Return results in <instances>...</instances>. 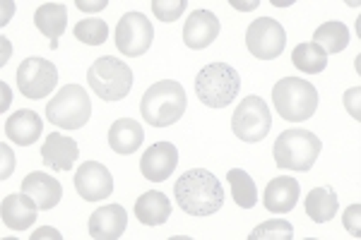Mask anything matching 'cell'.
<instances>
[{
  "label": "cell",
  "mask_w": 361,
  "mask_h": 240,
  "mask_svg": "<svg viewBox=\"0 0 361 240\" xmlns=\"http://www.w3.org/2000/svg\"><path fill=\"white\" fill-rule=\"evenodd\" d=\"M292 238H294V226L284 219L265 221L258 228H253L248 236V240H292Z\"/></svg>",
  "instance_id": "29"
},
{
  "label": "cell",
  "mask_w": 361,
  "mask_h": 240,
  "mask_svg": "<svg viewBox=\"0 0 361 240\" xmlns=\"http://www.w3.org/2000/svg\"><path fill=\"white\" fill-rule=\"evenodd\" d=\"M292 63L301 70V72L318 75V72H323V70L328 68V56H325L323 51L313 44V41H308V44H299L294 49Z\"/></svg>",
  "instance_id": "27"
},
{
  "label": "cell",
  "mask_w": 361,
  "mask_h": 240,
  "mask_svg": "<svg viewBox=\"0 0 361 240\" xmlns=\"http://www.w3.org/2000/svg\"><path fill=\"white\" fill-rule=\"evenodd\" d=\"M10 101H13V94H10V89H8V87L3 84V108L8 106Z\"/></svg>",
  "instance_id": "38"
},
{
  "label": "cell",
  "mask_w": 361,
  "mask_h": 240,
  "mask_svg": "<svg viewBox=\"0 0 361 240\" xmlns=\"http://www.w3.org/2000/svg\"><path fill=\"white\" fill-rule=\"evenodd\" d=\"M272 127V113L270 106L260 96H246L238 108L234 110V118H231V130L241 142L255 144L263 142Z\"/></svg>",
  "instance_id": "8"
},
{
  "label": "cell",
  "mask_w": 361,
  "mask_h": 240,
  "mask_svg": "<svg viewBox=\"0 0 361 240\" xmlns=\"http://www.w3.org/2000/svg\"><path fill=\"white\" fill-rule=\"evenodd\" d=\"M284 44H287V32L272 17H258L246 29V46L250 56L258 61H275L282 56Z\"/></svg>",
  "instance_id": "10"
},
{
  "label": "cell",
  "mask_w": 361,
  "mask_h": 240,
  "mask_svg": "<svg viewBox=\"0 0 361 240\" xmlns=\"http://www.w3.org/2000/svg\"><path fill=\"white\" fill-rule=\"evenodd\" d=\"M238 89L241 77L229 63H209L195 77V94L207 108H226L231 101H236Z\"/></svg>",
  "instance_id": "5"
},
{
  "label": "cell",
  "mask_w": 361,
  "mask_h": 240,
  "mask_svg": "<svg viewBox=\"0 0 361 240\" xmlns=\"http://www.w3.org/2000/svg\"><path fill=\"white\" fill-rule=\"evenodd\" d=\"M87 84L104 101H123L133 89V70L114 56L97 58L87 70Z\"/></svg>",
  "instance_id": "6"
},
{
  "label": "cell",
  "mask_w": 361,
  "mask_h": 240,
  "mask_svg": "<svg viewBox=\"0 0 361 240\" xmlns=\"http://www.w3.org/2000/svg\"><path fill=\"white\" fill-rule=\"evenodd\" d=\"M185 0H152V13L161 22H176L185 10Z\"/></svg>",
  "instance_id": "30"
},
{
  "label": "cell",
  "mask_w": 361,
  "mask_h": 240,
  "mask_svg": "<svg viewBox=\"0 0 361 240\" xmlns=\"http://www.w3.org/2000/svg\"><path fill=\"white\" fill-rule=\"evenodd\" d=\"M78 159H80V147L73 137L61 132L46 134L42 144V161L51 171H70Z\"/></svg>",
  "instance_id": "15"
},
{
  "label": "cell",
  "mask_w": 361,
  "mask_h": 240,
  "mask_svg": "<svg viewBox=\"0 0 361 240\" xmlns=\"http://www.w3.org/2000/svg\"><path fill=\"white\" fill-rule=\"evenodd\" d=\"M185 106H188V96H185V89L176 80L154 82V84L142 94V99H140L142 120L152 127L173 125V122L180 120V115L185 113Z\"/></svg>",
  "instance_id": "2"
},
{
  "label": "cell",
  "mask_w": 361,
  "mask_h": 240,
  "mask_svg": "<svg viewBox=\"0 0 361 240\" xmlns=\"http://www.w3.org/2000/svg\"><path fill=\"white\" fill-rule=\"evenodd\" d=\"M226 180L231 185V197L241 209H253L258 204V185L243 168H231L226 173Z\"/></svg>",
  "instance_id": "26"
},
{
  "label": "cell",
  "mask_w": 361,
  "mask_h": 240,
  "mask_svg": "<svg viewBox=\"0 0 361 240\" xmlns=\"http://www.w3.org/2000/svg\"><path fill=\"white\" fill-rule=\"evenodd\" d=\"M0 44H3V63H5L10 58V53H13V46H10V41L5 37H0Z\"/></svg>",
  "instance_id": "36"
},
{
  "label": "cell",
  "mask_w": 361,
  "mask_h": 240,
  "mask_svg": "<svg viewBox=\"0 0 361 240\" xmlns=\"http://www.w3.org/2000/svg\"><path fill=\"white\" fill-rule=\"evenodd\" d=\"M32 238H34V240H42V238H56V240H61V236H58L56 228H39V231L34 233Z\"/></svg>",
  "instance_id": "35"
},
{
  "label": "cell",
  "mask_w": 361,
  "mask_h": 240,
  "mask_svg": "<svg viewBox=\"0 0 361 240\" xmlns=\"http://www.w3.org/2000/svg\"><path fill=\"white\" fill-rule=\"evenodd\" d=\"M180 212L188 216H212L224 204V187L214 173L205 168H190L173 185Z\"/></svg>",
  "instance_id": "1"
},
{
  "label": "cell",
  "mask_w": 361,
  "mask_h": 240,
  "mask_svg": "<svg viewBox=\"0 0 361 240\" xmlns=\"http://www.w3.org/2000/svg\"><path fill=\"white\" fill-rule=\"evenodd\" d=\"M299 197H301L299 180L289 178V175H279V178H272L267 183L263 192V204L270 214H289L296 207Z\"/></svg>",
  "instance_id": "16"
},
{
  "label": "cell",
  "mask_w": 361,
  "mask_h": 240,
  "mask_svg": "<svg viewBox=\"0 0 361 240\" xmlns=\"http://www.w3.org/2000/svg\"><path fill=\"white\" fill-rule=\"evenodd\" d=\"M306 214L311 216V221L316 224H328L330 219H335L340 202H337V192L333 185H323V187H313L306 197Z\"/></svg>",
  "instance_id": "24"
},
{
  "label": "cell",
  "mask_w": 361,
  "mask_h": 240,
  "mask_svg": "<svg viewBox=\"0 0 361 240\" xmlns=\"http://www.w3.org/2000/svg\"><path fill=\"white\" fill-rule=\"evenodd\" d=\"M176 166H178V149L171 142H154L152 147L145 149L142 159H140L142 178L152 180V183H164L166 178H171Z\"/></svg>",
  "instance_id": "13"
},
{
  "label": "cell",
  "mask_w": 361,
  "mask_h": 240,
  "mask_svg": "<svg viewBox=\"0 0 361 240\" xmlns=\"http://www.w3.org/2000/svg\"><path fill=\"white\" fill-rule=\"evenodd\" d=\"M272 103L282 120H311L318 110V89L301 77H282L272 87Z\"/></svg>",
  "instance_id": "4"
},
{
  "label": "cell",
  "mask_w": 361,
  "mask_h": 240,
  "mask_svg": "<svg viewBox=\"0 0 361 240\" xmlns=\"http://www.w3.org/2000/svg\"><path fill=\"white\" fill-rule=\"evenodd\" d=\"M231 5H234L236 10H253L255 5H258V0H250V3H238V0H231Z\"/></svg>",
  "instance_id": "37"
},
{
  "label": "cell",
  "mask_w": 361,
  "mask_h": 240,
  "mask_svg": "<svg viewBox=\"0 0 361 240\" xmlns=\"http://www.w3.org/2000/svg\"><path fill=\"white\" fill-rule=\"evenodd\" d=\"M34 25H37L39 32L44 34L46 39L51 41V49H58V39L66 34V25H68V8L61 3H44L37 8L34 13Z\"/></svg>",
  "instance_id": "22"
},
{
  "label": "cell",
  "mask_w": 361,
  "mask_h": 240,
  "mask_svg": "<svg viewBox=\"0 0 361 240\" xmlns=\"http://www.w3.org/2000/svg\"><path fill=\"white\" fill-rule=\"evenodd\" d=\"M219 17L209 10H195L183 25V44L193 51L207 49L209 44H214V39L219 37Z\"/></svg>",
  "instance_id": "14"
},
{
  "label": "cell",
  "mask_w": 361,
  "mask_h": 240,
  "mask_svg": "<svg viewBox=\"0 0 361 240\" xmlns=\"http://www.w3.org/2000/svg\"><path fill=\"white\" fill-rule=\"evenodd\" d=\"M39 207L29 195H8L3 197V207H0V216H3V224L13 231H27L29 226H34L37 221Z\"/></svg>",
  "instance_id": "20"
},
{
  "label": "cell",
  "mask_w": 361,
  "mask_h": 240,
  "mask_svg": "<svg viewBox=\"0 0 361 240\" xmlns=\"http://www.w3.org/2000/svg\"><path fill=\"white\" fill-rule=\"evenodd\" d=\"M361 96V87H354V89H349L345 94V106L349 113L354 115V120H361V113H359V103H357V99Z\"/></svg>",
  "instance_id": "32"
},
{
  "label": "cell",
  "mask_w": 361,
  "mask_h": 240,
  "mask_svg": "<svg viewBox=\"0 0 361 240\" xmlns=\"http://www.w3.org/2000/svg\"><path fill=\"white\" fill-rule=\"evenodd\" d=\"M75 39L87 46H102L109 39V27L104 20H82L75 25Z\"/></svg>",
  "instance_id": "28"
},
{
  "label": "cell",
  "mask_w": 361,
  "mask_h": 240,
  "mask_svg": "<svg viewBox=\"0 0 361 240\" xmlns=\"http://www.w3.org/2000/svg\"><path fill=\"white\" fill-rule=\"evenodd\" d=\"M154 41V27L142 13H126L116 25V46L128 58H140Z\"/></svg>",
  "instance_id": "11"
},
{
  "label": "cell",
  "mask_w": 361,
  "mask_h": 240,
  "mask_svg": "<svg viewBox=\"0 0 361 240\" xmlns=\"http://www.w3.org/2000/svg\"><path fill=\"white\" fill-rule=\"evenodd\" d=\"M17 87L32 101H42L58 87V68L46 58H25L17 68Z\"/></svg>",
  "instance_id": "9"
},
{
  "label": "cell",
  "mask_w": 361,
  "mask_h": 240,
  "mask_svg": "<svg viewBox=\"0 0 361 240\" xmlns=\"http://www.w3.org/2000/svg\"><path fill=\"white\" fill-rule=\"evenodd\" d=\"M75 5H78L82 13H99V10L106 8L109 0H75Z\"/></svg>",
  "instance_id": "34"
},
{
  "label": "cell",
  "mask_w": 361,
  "mask_h": 240,
  "mask_svg": "<svg viewBox=\"0 0 361 240\" xmlns=\"http://www.w3.org/2000/svg\"><path fill=\"white\" fill-rule=\"evenodd\" d=\"M42 132H44V120L39 118L37 110L22 108L5 120V137L13 139V142L20 144V147L34 144L39 137H42Z\"/></svg>",
  "instance_id": "19"
},
{
  "label": "cell",
  "mask_w": 361,
  "mask_h": 240,
  "mask_svg": "<svg viewBox=\"0 0 361 240\" xmlns=\"http://www.w3.org/2000/svg\"><path fill=\"white\" fill-rule=\"evenodd\" d=\"M313 44H316L325 56L342 53L349 46V29L347 25H342V22H325V25H320L316 29Z\"/></svg>",
  "instance_id": "25"
},
{
  "label": "cell",
  "mask_w": 361,
  "mask_h": 240,
  "mask_svg": "<svg viewBox=\"0 0 361 240\" xmlns=\"http://www.w3.org/2000/svg\"><path fill=\"white\" fill-rule=\"evenodd\" d=\"M320 149H323V142L316 132L304 130V127H292V130L279 132L275 147H272V156L284 171L306 173L316 166Z\"/></svg>",
  "instance_id": "3"
},
{
  "label": "cell",
  "mask_w": 361,
  "mask_h": 240,
  "mask_svg": "<svg viewBox=\"0 0 361 240\" xmlns=\"http://www.w3.org/2000/svg\"><path fill=\"white\" fill-rule=\"evenodd\" d=\"M75 190L87 202H99L104 197H111L114 192V175L104 163L85 161L75 171Z\"/></svg>",
  "instance_id": "12"
},
{
  "label": "cell",
  "mask_w": 361,
  "mask_h": 240,
  "mask_svg": "<svg viewBox=\"0 0 361 240\" xmlns=\"http://www.w3.org/2000/svg\"><path fill=\"white\" fill-rule=\"evenodd\" d=\"M142 125L133 118H118L109 127V147L121 156H130L142 147Z\"/></svg>",
  "instance_id": "21"
},
{
  "label": "cell",
  "mask_w": 361,
  "mask_h": 240,
  "mask_svg": "<svg viewBox=\"0 0 361 240\" xmlns=\"http://www.w3.org/2000/svg\"><path fill=\"white\" fill-rule=\"evenodd\" d=\"M90 115V94L80 84H66L46 103V120L54 122L56 127H63V130H80V127L87 125Z\"/></svg>",
  "instance_id": "7"
},
{
  "label": "cell",
  "mask_w": 361,
  "mask_h": 240,
  "mask_svg": "<svg viewBox=\"0 0 361 240\" xmlns=\"http://www.w3.org/2000/svg\"><path fill=\"white\" fill-rule=\"evenodd\" d=\"M0 154H3V171H0V178L5 180L15 168V154H13V149H10L8 144H3V147H0Z\"/></svg>",
  "instance_id": "33"
},
{
  "label": "cell",
  "mask_w": 361,
  "mask_h": 240,
  "mask_svg": "<svg viewBox=\"0 0 361 240\" xmlns=\"http://www.w3.org/2000/svg\"><path fill=\"white\" fill-rule=\"evenodd\" d=\"M22 192L29 195L34 200L42 212H49L61 204L63 200V185L58 183L54 175L44 173V171H34L22 180Z\"/></svg>",
  "instance_id": "17"
},
{
  "label": "cell",
  "mask_w": 361,
  "mask_h": 240,
  "mask_svg": "<svg viewBox=\"0 0 361 240\" xmlns=\"http://www.w3.org/2000/svg\"><path fill=\"white\" fill-rule=\"evenodd\" d=\"M359 214H361V207L359 204H352V207L345 212V228L352 236H361V228H359Z\"/></svg>",
  "instance_id": "31"
},
{
  "label": "cell",
  "mask_w": 361,
  "mask_h": 240,
  "mask_svg": "<svg viewBox=\"0 0 361 240\" xmlns=\"http://www.w3.org/2000/svg\"><path fill=\"white\" fill-rule=\"evenodd\" d=\"M135 216L140 224L145 226H161L171 216V202L164 192L159 190H147L142 192V197H137L135 202Z\"/></svg>",
  "instance_id": "23"
},
{
  "label": "cell",
  "mask_w": 361,
  "mask_h": 240,
  "mask_svg": "<svg viewBox=\"0 0 361 240\" xmlns=\"http://www.w3.org/2000/svg\"><path fill=\"white\" fill-rule=\"evenodd\" d=\"M128 226V214L121 204H106L99 207L90 216V236L97 240H116L123 236Z\"/></svg>",
  "instance_id": "18"
}]
</instances>
